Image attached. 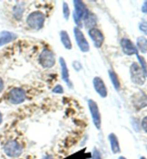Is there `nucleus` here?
Instances as JSON below:
<instances>
[{
  "mask_svg": "<svg viewBox=\"0 0 147 159\" xmlns=\"http://www.w3.org/2000/svg\"><path fill=\"white\" fill-rule=\"evenodd\" d=\"M73 2L75 7L73 15V20L75 21V23L77 25V26L80 28H82L83 26V21L88 15L90 11H88V8L86 7L85 4L82 1H80V0H74Z\"/></svg>",
  "mask_w": 147,
  "mask_h": 159,
  "instance_id": "1",
  "label": "nucleus"
},
{
  "mask_svg": "<svg viewBox=\"0 0 147 159\" xmlns=\"http://www.w3.org/2000/svg\"><path fill=\"white\" fill-rule=\"evenodd\" d=\"M45 15L40 11H34L30 13L27 18V24L31 29L39 30L45 24Z\"/></svg>",
  "mask_w": 147,
  "mask_h": 159,
  "instance_id": "2",
  "label": "nucleus"
},
{
  "mask_svg": "<svg viewBox=\"0 0 147 159\" xmlns=\"http://www.w3.org/2000/svg\"><path fill=\"white\" fill-rule=\"evenodd\" d=\"M130 75L131 80L135 85H143L145 83L146 77L138 63L133 62L130 66Z\"/></svg>",
  "mask_w": 147,
  "mask_h": 159,
  "instance_id": "3",
  "label": "nucleus"
},
{
  "mask_svg": "<svg viewBox=\"0 0 147 159\" xmlns=\"http://www.w3.org/2000/svg\"><path fill=\"white\" fill-rule=\"evenodd\" d=\"M5 154L10 158H17L22 153L23 149L20 143L17 141H9L4 146Z\"/></svg>",
  "mask_w": 147,
  "mask_h": 159,
  "instance_id": "4",
  "label": "nucleus"
},
{
  "mask_svg": "<svg viewBox=\"0 0 147 159\" xmlns=\"http://www.w3.org/2000/svg\"><path fill=\"white\" fill-rule=\"evenodd\" d=\"M39 62L44 68H52L55 65L54 53L48 49H44L39 56Z\"/></svg>",
  "mask_w": 147,
  "mask_h": 159,
  "instance_id": "5",
  "label": "nucleus"
},
{
  "mask_svg": "<svg viewBox=\"0 0 147 159\" xmlns=\"http://www.w3.org/2000/svg\"><path fill=\"white\" fill-rule=\"evenodd\" d=\"M88 104L92 116L93 124L98 130H100L101 128V116L100 113L98 104L91 99L88 100Z\"/></svg>",
  "mask_w": 147,
  "mask_h": 159,
  "instance_id": "6",
  "label": "nucleus"
},
{
  "mask_svg": "<svg viewBox=\"0 0 147 159\" xmlns=\"http://www.w3.org/2000/svg\"><path fill=\"white\" fill-rule=\"evenodd\" d=\"M26 99V93L23 89L15 88L9 91L8 94L9 101L14 105L22 103Z\"/></svg>",
  "mask_w": 147,
  "mask_h": 159,
  "instance_id": "7",
  "label": "nucleus"
},
{
  "mask_svg": "<svg viewBox=\"0 0 147 159\" xmlns=\"http://www.w3.org/2000/svg\"><path fill=\"white\" fill-rule=\"evenodd\" d=\"M73 32L77 44H78V48H80V51L83 52H88L90 50V45L80 28L74 27Z\"/></svg>",
  "mask_w": 147,
  "mask_h": 159,
  "instance_id": "8",
  "label": "nucleus"
},
{
  "mask_svg": "<svg viewBox=\"0 0 147 159\" xmlns=\"http://www.w3.org/2000/svg\"><path fill=\"white\" fill-rule=\"evenodd\" d=\"M132 104L137 111L147 107V95L144 91L139 90V92L135 93L132 96Z\"/></svg>",
  "mask_w": 147,
  "mask_h": 159,
  "instance_id": "9",
  "label": "nucleus"
},
{
  "mask_svg": "<svg viewBox=\"0 0 147 159\" xmlns=\"http://www.w3.org/2000/svg\"><path fill=\"white\" fill-rule=\"evenodd\" d=\"M121 46L122 48V50L125 55L128 56H131L133 55H138V49L134 44L132 43L131 40H130L128 38H123L121 40Z\"/></svg>",
  "mask_w": 147,
  "mask_h": 159,
  "instance_id": "10",
  "label": "nucleus"
},
{
  "mask_svg": "<svg viewBox=\"0 0 147 159\" xmlns=\"http://www.w3.org/2000/svg\"><path fill=\"white\" fill-rule=\"evenodd\" d=\"M88 34L94 43V46L96 48H100L103 45L104 42V36L101 31H100L97 28H92L90 29Z\"/></svg>",
  "mask_w": 147,
  "mask_h": 159,
  "instance_id": "11",
  "label": "nucleus"
},
{
  "mask_svg": "<svg viewBox=\"0 0 147 159\" xmlns=\"http://www.w3.org/2000/svg\"><path fill=\"white\" fill-rule=\"evenodd\" d=\"M93 87H94L95 90L96 91L101 98H106L108 95V90L104 82L100 77H95L93 80Z\"/></svg>",
  "mask_w": 147,
  "mask_h": 159,
  "instance_id": "12",
  "label": "nucleus"
},
{
  "mask_svg": "<svg viewBox=\"0 0 147 159\" xmlns=\"http://www.w3.org/2000/svg\"><path fill=\"white\" fill-rule=\"evenodd\" d=\"M60 65V68H61V76L62 79L65 83L67 84V85L70 88H73V83L70 80V75H69V70L67 68L66 62L63 57H60L59 59Z\"/></svg>",
  "mask_w": 147,
  "mask_h": 159,
  "instance_id": "13",
  "label": "nucleus"
},
{
  "mask_svg": "<svg viewBox=\"0 0 147 159\" xmlns=\"http://www.w3.org/2000/svg\"><path fill=\"white\" fill-rule=\"evenodd\" d=\"M17 37V34L14 32L9 31L2 32L0 33V47L15 40Z\"/></svg>",
  "mask_w": 147,
  "mask_h": 159,
  "instance_id": "14",
  "label": "nucleus"
},
{
  "mask_svg": "<svg viewBox=\"0 0 147 159\" xmlns=\"http://www.w3.org/2000/svg\"><path fill=\"white\" fill-rule=\"evenodd\" d=\"M108 139L111 143V148L113 153L116 154L121 152L120 144L117 136L114 133H110L108 135Z\"/></svg>",
  "mask_w": 147,
  "mask_h": 159,
  "instance_id": "15",
  "label": "nucleus"
},
{
  "mask_svg": "<svg viewBox=\"0 0 147 159\" xmlns=\"http://www.w3.org/2000/svg\"><path fill=\"white\" fill-rule=\"evenodd\" d=\"M60 41H61L62 44H63L65 49L67 50H71L72 49V43L70 38L69 34H67V32L65 30H62L60 32Z\"/></svg>",
  "mask_w": 147,
  "mask_h": 159,
  "instance_id": "16",
  "label": "nucleus"
},
{
  "mask_svg": "<svg viewBox=\"0 0 147 159\" xmlns=\"http://www.w3.org/2000/svg\"><path fill=\"white\" fill-rule=\"evenodd\" d=\"M137 49L139 50L140 52L142 53L147 52V39L145 37L141 36L137 38Z\"/></svg>",
  "mask_w": 147,
  "mask_h": 159,
  "instance_id": "17",
  "label": "nucleus"
},
{
  "mask_svg": "<svg viewBox=\"0 0 147 159\" xmlns=\"http://www.w3.org/2000/svg\"><path fill=\"white\" fill-rule=\"evenodd\" d=\"M83 22L86 27H89L90 29H92L93 27H95L96 25L97 19L93 14L90 12L87 17H85V20H83Z\"/></svg>",
  "mask_w": 147,
  "mask_h": 159,
  "instance_id": "18",
  "label": "nucleus"
},
{
  "mask_svg": "<svg viewBox=\"0 0 147 159\" xmlns=\"http://www.w3.org/2000/svg\"><path fill=\"white\" fill-rule=\"evenodd\" d=\"M108 75L109 77H110V79L111 80V83L113 84V86L114 88L116 89V90H118L120 89V81L119 79H118V77L117 75V74L113 70H108Z\"/></svg>",
  "mask_w": 147,
  "mask_h": 159,
  "instance_id": "19",
  "label": "nucleus"
},
{
  "mask_svg": "<svg viewBox=\"0 0 147 159\" xmlns=\"http://www.w3.org/2000/svg\"><path fill=\"white\" fill-rule=\"evenodd\" d=\"M25 11V7H24V4H17L15 7V8L13 9V15L14 17H15L17 20H20V18L22 17L23 12Z\"/></svg>",
  "mask_w": 147,
  "mask_h": 159,
  "instance_id": "20",
  "label": "nucleus"
},
{
  "mask_svg": "<svg viewBox=\"0 0 147 159\" xmlns=\"http://www.w3.org/2000/svg\"><path fill=\"white\" fill-rule=\"evenodd\" d=\"M136 57H137V59L139 61L140 65H141V67L142 69V70H143L144 75H145V76L147 77V62L146 61V60L144 59V57H142V56H140L139 54L138 55H136Z\"/></svg>",
  "mask_w": 147,
  "mask_h": 159,
  "instance_id": "21",
  "label": "nucleus"
},
{
  "mask_svg": "<svg viewBox=\"0 0 147 159\" xmlns=\"http://www.w3.org/2000/svg\"><path fill=\"white\" fill-rule=\"evenodd\" d=\"M62 13H63L64 18L65 20H68L70 17V9L69 6L65 2H63V4H62Z\"/></svg>",
  "mask_w": 147,
  "mask_h": 159,
  "instance_id": "22",
  "label": "nucleus"
},
{
  "mask_svg": "<svg viewBox=\"0 0 147 159\" xmlns=\"http://www.w3.org/2000/svg\"><path fill=\"white\" fill-rule=\"evenodd\" d=\"M139 30L147 35V21H143L139 24Z\"/></svg>",
  "mask_w": 147,
  "mask_h": 159,
  "instance_id": "23",
  "label": "nucleus"
},
{
  "mask_svg": "<svg viewBox=\"0 0 147 159\" xmlns=\"http://www.w3.org/2000/svg\"><path fill=\"white\" fill-rule=\"evenodd\" d=\"M53 93H55V94H62L64 93L63 88L60 85H56L55 87L53 89Z\"/></svg>",
  "mask_w": 147,
  "mask_h": 159,
  "instance_id": "24",
  "label": "nucleus"
},
{
  "mask_svg": "<svg viewBox=\"0 0 147 159\" xmlns=\"http://www.w3.org/2000/svg\"><path fill=\"white\" fill-rule=\"evenodd\" d=\"M92 159H102L101 153H100L99 151L98 150V149H96V148L93 149Z\"/></svg>",
  "mask_w": 147,
  "mask_h": 159,
  "instance_id": "25",
  "label": "nucleus"
},
{
  "mask_svg": "<svg viewBox=\"0 0 147 159\" xmlns=\"http://www.w3.org/2000/svg\"><path fill=\"white\" fill-rule=\"evenodd\" d=\"M73 65L74 69L76 70L77 72L80 71V70L82 69V65H81L80 63L78 61H74L73 63Z\"/></svg>",
  "mask_w": 147,
  "mask_h": 159,
  "instance_id": "26",
  "label": "nucleus"
},
{
  "mask_svg": "<svg viewBox=\"0 0 147 159\" xmlns=\"http://www.w3.org/2000/svg\"><path fill=\"white\" fill-rule=\"evenodd\" d=\"M141 126L142 128H143V129L147 133V116L145 117V118L142 120Z\"/></svg>",
  "mask_w": 147,
  "mask_h": 159,
  "instance_id": "27",
  "label": "nucleus"
},
{
  "mask_svg": "<svg viewBox=\"0 0 147 159\" xmlns=\"http://www.w3.org/2000/svg\"><path fill=\"white\" fill-rule=\"evenodd\" d=\"M141 11L142 12L147 14V1H145L144 2L143 6L141 7Z\"/></svg>",
  "mask_w": 147,
  "mask_h": 159,
  "instance_id": "28",
  "label": "nucleus"
},
{
  "mask_svg": "<svg viewBox=\"0 0 147 159\" xmlns=\"http://www.w3.org/2000/svg\"><path fill=\"white\" fill-rule=\"evenodd\" d=\"M4 82H3V80H2V79L0 78V93H1L2 91L4 90Z\"/></svg>",
  "mask_w": 147,
  "mask_h": 159,
  "instance_id": "29",
  "label": "nucleus"
},
{
  "mask_svg": "<svg viewBox=\"0 0 147 159\" xmlns=\"http://www.w3.org/2000/svg\"><path fill=\"white\" fill-rule=\"evenodd\" d=\"M42 159H53V158H52V156H46Z\"/></svg>",
  "mask_w": 147,
  "mask_h": 159,
  "instance_id": "30",
  "label": "nucleus"
},
{
  "mask_svg": "<svg viewBox=\"0 0 147 159\" xmlns=\"http://www.w3.org/2000/svg\"><path fill=\"white\" fill-rule=\"evenodd\" d=\"M2 123V114L1 112H0V125H1Z\"/></svg>",
  "mask_w": 147,
  "mask_h": 159,
  "instance_id": "31",
  "label": "nucleus"
},
{
  "mask_svg": "<svg viewBox=\"0 0 147 159\" xmlns=\"http://www.w3.org/2000/svg\"><path fill=\"white\" fill-rule=\"evenodd\" d=\"M118 159H126L125 157H123V156H121V157L118 158Z\"/></svg>",
  "mask_w": 147,
  "mask_h": 159,
  "instance_id": "32",
  "label": "nucleus"
},
{
  "mask_svg": "<svg viewBox=\"0 0 147 159\" xmlns=\"http://www.w3.org/2000/svg\"><path fill=\"white\" fill-rule=\"evenodd\" d=\"M140 159H146L145 157H144V156H142V157H141V158Z\"/></svg>",
  "mask_w": 147,
  "mask_h": 159,
  "instance_id": "33",
  "label": "nucleus"
},
{
  "mask_svg": "<svg viewBox=\"0 0 147 159\" xmlns=\"http://www.w3.org/2000/svg\"><path fill=\"white\" fill-rule=\"evenodd\" d=\"M146 149H147V147H146Z\"/></svg>",
  "mask_w": 147,
  "mask_h": 159,
  "instance_id": "34",
  "label": "nucleus"
}]
</instances>
